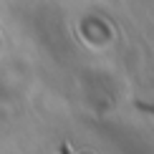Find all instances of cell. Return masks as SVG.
I'll return each mask as SVG.
<instances>
[{
  "instance_id": "obj_1",
  "label": "cell",
  "mask_w": 154,
  "mask_h": 154,
  "mask_svg": "<svg viewBox=\"0 0 154 154\" xmlns=\"http://www.w3.org/2000/svg\"><path fill=\"white\" fill-rule=\"evenodd\" d=\"M137 109H142V111H146V114H154V106L152 104H144V101H137Z\"/></svg>"
}]
</instances>
